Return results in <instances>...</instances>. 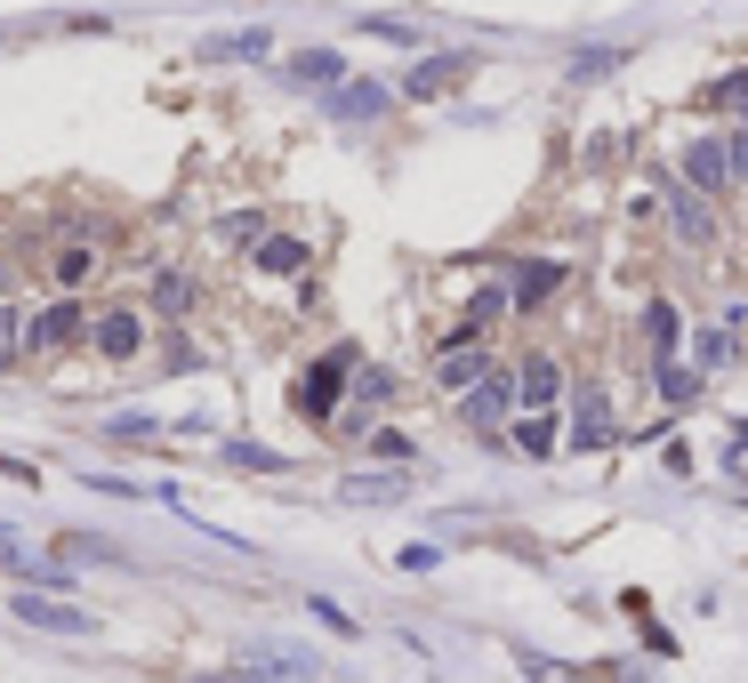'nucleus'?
<instances>
[{
  "label": "nucleus",
  "mask_w": 748,
  "mask_h": 683,
  "mask_svg": "<svg viewBox=\"0 0 748 683\" xmlns=\"http://www.w3.org/2000/svg\"><path fill=\"white\" fill-rule=\"evenodd\" d=\"M89 265H97L89 242H64V250H57V282H64V290H81V282H89Z\"/></svg>",
  "instance_id": "f3484780"
},
{
  "label": "nucleus",
  "mask_w": 748,
  "mask_h": 683,
  "mask_svg": "<svg viewBox=\"0 0 748 683\" xmlns=\"http://www.w3.org/2000/svg\"><path fill=\"white\" fill-rule=\"evenodd\" d=\"M516 451L523 459H548L556 451V419H516Z\"/></svg>",
  "instance_id": "a211bd4d"
},
{
  "label": "nucleus",
  "mask_w": 748,
  "mask_h": 683,
  "mask_svg": "<svg viewBox=\"0 0 748 683\" xmlns=\"http://www.w3.org/2000/svg\"><path fill=\"white\" fill-rule=\"evenodd\" d=\"M347 346H338V354H322L315 370H306V386H298V410H306V419H330V402H338V379H347Z\"/></svg>",
  "instance_id": "7ed1b4c3"
},
{
  "label": "nucleus",
  "mask_w": 748,
  "mask_h": 683,
  "mask_svg": "<svg viewBox=\"0 0 748 683\" xmlns=\"http://www.w3.org/2000/svg\"><path fill=\"white\" fill-rule=\"evenodd\" d=\"M611 442V402L604 386H580V402H571V451H604Z\"/></svg>",
  "instance_id": "20e7f679"
},
{
  "label": "nucleus",
  "mask_w": 748,
  "mask_h": 683,
  "mask_svg": "<svg viewBox=\"0 0 748 683\" xmlns=\"http://www.w3.org/2000/svg\"><path fill=\"white\" fill-rule=\"evenodd\" d=\"M660 394H668V402H692L700 379H692V370H676V362H660Z\"/></svg>",
  "instance_id": "b1692460"
},
{
  "label": "nucleus",
  "mask_w": 748,
  "mask_h": 683,
  "mask_svg": "<svg viewBox=\"0 0 748 683\" xmlns=\"http://www.w3.org/2000/svg\"><path fill=\"white\" fill-rule=\"evenodd\" d=\"M266 49H275V41H266V32H233V41H218L210 57H266Z\"/></svg>",
  "instance_id": "a878e982"
},
{
  "label": "nucleus",
  "mask_w": 748,
  "mask_h": 683,
  "mask_svg": "<svg viewBox=\"0 0 748 683\" xmlns=\"http://www.w3.org/2000/svg\"><path fill=\"white\" fill-rule=\"evenodd\" d=\"M516 394H523V410H531V419H548V402L564 394V370H556L548 354H531V362H523V379H516Z\"/></svg>",
  "instance_id": "6e6552de"
},
{
  "label": "nucleus",
  "mask_w": 748,
  "mask_h": 683,
  "mask_svg": "<svg viewBox=\"0 0 748 683\" xmlns=\"http://www.w3.org/2000/svg\"><path fill=\"white\" fill-rule=\"evenodd\" d=\"M523 667H531V683H564V667H548L539 652H523Z\"/></svg>",
  "instance_id": "7c9ffc66"
},
{
  "label": "nucleus",
  "mask_w": 748,
  "mask_h": 683,
  "mask_svg": "<svg viewBox=\"0 0 748 683\" xmlns=\"http://www.w3.org/2000/svg\"><path fill=\"white\" fill-rule=\"evenodd\" d=\"M467 73H475V57H427V64H411V81H402V89H411V97H443Z\"/></svg>",
  "instance_id": "1a4fd4ad"
},
{
  "label": "nucleus",
  "mask_w": 748,
  "mask_h": 683,
  "mask_svg": "<svg viewBox=\"0 0 748 683\" xmlns=\"http://www.w3.org/2000/svg\"><path fill=\"white\" fill-rule=\"evenodd\" d=\"M516 402H523V394H516V379H507V370H491V379L475 386L467 419H475V426H499V419H507V410H516Z\"/></svg>",
  "instance_id": "9d476101"
},
{
  "label": "nucleus",
  "mask_w": 748,
  "mask_h": 683,
  "mask_svg": "<svg viewBox=\"0 0 748 683\" xmlns=\"http://www.w3.org/2000/svg\"><path fill=\"white\" fill-rule=\"evenodd\" d=\"M725 153H732V178L748 185V129H732V137H725Z\"/></svg>",
  "instance_id": "c756f323"
},
{
  "label": "nucleus",
  "mask_w": 748,
  "mask_h": 683,
  "mask_svg": "<svg viewBox=\"0 0 748 683\" xmlns=\"http://www.w3.org/2000/svg\"><path fill=\"white\" fill-rule=\"evenodd\" d=\"M290 81L298 89H347V57H338V49H298L290 57Z\"/></svg>",
  "instance_id": "0eeeda50"
},
{
  "label": "nucleus",
  "mask_w": 748,
  "mask_h": 683,
  "mask_svg": "<svg viewBox=\"0 0 748 683\" xmlns=\"http://www.w3.org/2000/svg\"><path fill=\"white\" fill-rule=\"evenodd\" d=\"M435 379H443V386H483L491 379V354L475 346V338H451V346L435 354Z\"/></svg>",
  "instance_id": "39448f33"
},
{
  "label": "nucleus",
  "mask_w": 748,
  "mask_h": 683,
  "mask_svg": "<svg viewBox=\"0 0 748 683\" xmlns=\"http://www.w3.org/2000/svg\"><path fill=\"white\" fill-rule=\"evenodd\" d=\"M338 491H347L355 506H379V499H402V474H347Z\"/></svg>",
  "instance_id": "4468645a"
},
{
  "label": "nucleus",
  "mask_w": 748,
  "mask_h": 683,
  "mask_svg": "<svg viewBox=\"0 0 748 683\" xmlns=\"http://www.w3.org/2000/svg\"><path fill=\"white\" fill-rule=\"evenodd\" d=\"M330 113H338V121H379V113H387V89H379V81H347V89L330 97Z\"/></svg>",
  "instance_id": "9b49d317"
},
{
  "label": "nucleus",
  "mask_w": 748,
  "mask_h": 683,
  "mask_svg": "<svg viewBox=\"0 0 748 683\" xmlns=\"http://www.w3.org/2000/svg\"><path fill=\"white\" fill-rule=\"evenodd\" d=\"M685 185H692V193H725V185H732L725 137H692V145H685Z\"/></svg>",
  "instance_id": "f03ea898"
},
{
  "label": "nucleus",
  "mask_w": 748,
  "mask_h": 683,
  "mask_svg": "<svg viewBox=\"0 0 748 683\" xmlns=\"http://www.w3.org/2000/svg\"><path fill=\"white\" fill-rule=\"evenodd\" d=\"M668 218H676V233H692V242H708V233H717V218H708V201H700V193H676V210H668Z\"/></svg>",
  "instance_id": "dca6fc26"
},
{
  "label": "nucleus",
  "mask_w": 748,
  "mask_h": 683,
  "mask_svg": "<svg viewBox=\"0 0 748 683\" xmlns=\"http://www.w3.org/2000/svg\"><path fill=\"white\" fill-rule=\"evenodd\" d=\"M97 346H106L113 362H129V354L146 346V322L138 314H106V322H97Z\"/></svg>",
  "instance_id": "f8f14e48"
},
{
  "label": "nucleus",
  "mask_w": 748,
  "mask_h": 683,
  "mask_svg": "<svg viewBox=\"0 0 748 683\" xmlns=\"http://www.w3.org/2000/svg\"><path fill=\"white\" fill-rule=\"evenodd\" d=\"M370 459H387V466H411V442H402V434H370Z\"/></svg>",
  "instance_id": "bb28decb"
},
{
  "label": "nucleus",
  "mask_w": 748,
  "mask_h": 683,
  "mask_svg": "<svg viewBox=\"0 0 748 683\" xmlns=\"http://www.w3.org/2000/svg\"><path fill=\"white\" fill-rule=\"evenodd\" d=\"M644 322H652V346L668 354V346H676V305H652V314H644Z\"/></svg>",
  "instance_id": "cd10ccee"
},
{
  "label": "nucleus",
  "mask_w": 748,
  "mask_h": 683,
  "mask_svg": "<svg viewBox=\"0 0 748 683\" xmlns=\"http://www.w3.org/2000/svg\"><path fill=\"white\" fill-rule=\"evenodd\" d=\"M153 305H161V314H186V305H193V282H186V273H161V282H153Z\"/></svg>",
  "instance_id": "aec40b11"
},
{
  "label": "nucleus",
  "mask_w": 748,
  "mask_h": 683,
  "mask_svg": "<svg viewBox=\"0 0 748 683\" xmlns=\"http://www.w3.org/2000/svg\"><path fill=\"white\" fill-rule=\"evenodd\" d=\"M0 290H9V273H0Z\"/></svg>",
  "instance_id": "2f4dec72"
},
{
  "label": "nucleus",
  "mask_w": 748,
  "mask_h": 683,
  "mask_svg": "<svg viewBox=\"0 0 748 683\" xmlns=\"http://www.w3.org/2000/svg\"><path fill=\"white\" fill-rule=\"evenodd\" d=\"M556 282H564V265H556V258H531V265H523V282H516V305H539Z\"/></svg>",
  "instance_id": "2eb2a0df"
},
{
  "label": "nucleus",
  "mask_w": 748,
  "mask_h": 683,
  "mask_svg": "<svg viewBox=\"0 0 748 683\" xmlns=\"http://www.w3.org/2000/svg\"><path fill=\"white\" fill-rule=\"evenodd\" d=\"M708 106H732V113H740V129H748V73H725L717 89H708Z\"/></svg>",
  "instance_id": "412c9836"
},
{
  "label": "nucleus",
  "mask_w": 748,
  "mask_h": 683,
  "mask_svg": "<svg viewBox=\"0 0 748 683\" xmlns=\"http://www.w3.org/2000/svg\"><path fill=\"white\" fill-rule=\"evenodd\" d=\"M611 64H628V57H611V49H588L580 64H571V73H580V81H596V73H611Z\"/></svg>",
  "instance_id": "c85d7f7f"
},
{
  "label": "nucleus",
  "mask_w": 748,
  "mask_h": 683,
  "mask_svg": "<svg viewBox=\"0 0 748 683\" xmlns=\"http://www.w3.org/2000/svg\"><path fill=\"white\" fill-rule=\"evenodd\" d=\"M258 265H266V273H298V265H306V242H282V233H275V242H258Z\"/></svg>",
  "instance_id": "6ab92c4d"
},
{
  "label": "nucleus",
  "mask_w": 748,
  "mask_h": 683,
  "mask_svg": "<svg viewBox=\"0 0 748 683\" xmlns=\"http://www.w3.org/2000/svg\"><path fill=\"white\" fill-rule=\"evenodd\" d=\"M387 394H395V379H387V370H362V379H355V402H362V410H379Z\"/></svg>",
  "instance_id": "393cba45"
},
{
  "label": "nucleus",
  "mask_w": 748,
  "mask_h": 683,
  "mask_svg": "<svg viewBox=\"0 0 748 683\" xmlns=\"http://www.w3.org/2000/svg\"><path fill=\"white\" fill-rule=\"evenodd\" d=\"M0 563H9V571H41V587H73V579H64L57 563H41V555H32V546H24L17 531H0Z\"/></svg>",
  "instance_id": "ddd939ff"
},
{
  "label": "nucleus",
  "mask_w": 748,
  "mask_h": 683,
  "mask_svg": "<svg viewBox=\"0 0 748 683\" xmlns=\"http://www.w3.org/2000/svg\"><path fill=\"white\" fill-rule=\"evenodd\" d=\"M17 620H24V627H49V635H89V627H97L81 603H57V595H41V587L17 595Z\"/></svg>",
  "instance_id": "f257e3e1"
},
{
  "label": "nucleus",
  "mask_w": 748,
  "mask_h": 683,
  "mask_svg": "<svg viewBox=\"0 0 748 683\" xmlns=\"http://www.w3.org/2000/svg\"><path fill=\"white\" fill-rule=\"evenodd\" d=\"M24 354V314H9V305H0V370H9Z\"/></svg>",
  "instance_id": "5701e85b"
},
{
  "label": "nucleus",
  "mask_w": 748,
  "mask_h": 683,
  "mask_svg": "<svg viewBox=\"0 0 748 683\" xmlns=\"http://www.w3.org/2000/svg\"><path fill=\"white\" fill-rule=\"evenodd\" d=\"M81 322H89L81 305H73V298H57V305H41V314L24 322V346H64V338H81Z\"/></svg>",
  "instance_id": "423d86ee"
},
{
  "label": "nucleus",
  "mask_w": 748,
  "mask_h": 683,
  "mask_svg": "<svg viewBox=\"0 0 748 683\" xmlns=\"http://www.w3.org/2000/svg\"><path fill=\"white\" fill-rule=\"evenodd\" d=\"M233 466H250V474H282V451H266V442H233Z\"/></svg>",
  "instance_id": "4be33fe9"
}]
</instances>
